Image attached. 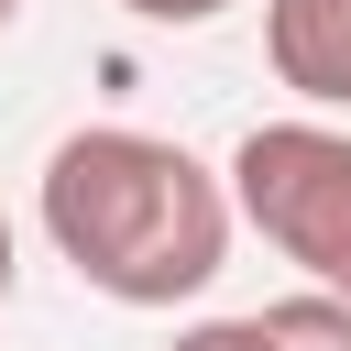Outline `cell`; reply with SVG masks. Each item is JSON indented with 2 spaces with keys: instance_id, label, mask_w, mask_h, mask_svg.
<instances>
[{
  "instance_id": "6da1fadb",
  "label": "cell",
  "mask_w": 351,
  "mask_h": 351,
  "mask_svg": "<svg viewBox=\"0 0 351 351\" xmlns=\"http://www.w3.org/2000/svg\"><path fill=\"white\" fill-rule=\"evenodd\" d=\"M33 219L55 263H77V285H99L110 307H186L230 263V186L186 143L132 121L66 132L33 176Z\"/></svg>"
},
{
  "instance_id": "7a4b0ae2",
  "label": "cell",
  "mask_w": 351,
  "mask_h": 351,
  "mask_svg": "<svg viewBox=\"0 0 351 351\" xmlns=\"http://www.w3.org/2000/svg\"><path fill=\"white\" fill-rule=\"evenodd\" d=\"M230 230H263L318 296H351V132L340 121H252L219 165Z\"/></svg>"
},
{
  "instance_id": "3957f363",
  "label": "cell",
  "mask_w": 351,
  "mask_h": 351,
  "mask_svg": "<svg viewBox=\"0 0 351 351\" xmlns=\"http://www.w3.org/2000/svg\"><path fill=\"white\" fill-rule=\"evenodd\" d=\"M263 66L307 99V121L351 110V0H263Z\"/></svg>"
},
{
  "instance_id": "277c9868",
  "label": "cell",
  "mask_w": 351,
  "mask_h": 351,
  "mask_svg": "<svg viewBox=\"0 0 351 351\" xmlns=\"http://www.w3.org/2000/svg\"><path fill=\"white\" fill-rule=\"evenodd\" d=\"M252 329H263V351H351V296H318V285H296V296L252 307Z\"/></svg>"
},
{
  "instance_id": "5b68a950",
  "label": "cell",
  "mask_w": 351,
  "mask_h": 351,
  "mask_svg": "<svg viewBox=\"0 0 351 351\" xmlns=\"http://www.w3.org/2000/svg\"><path fill=\"white\" fill-rule=\"evenodd\" d=\"M165 351H263V329H252V318H197V329H176Z\"/></svg>"
},
{
  "instance_id": "8992f818",
  "label": "cell",
  "mask_w": 351,
  "mask_h": 351,
  "mask_svg": "<svg viewBox=\"0 0 351 351\" xmlns=\"http://www.w3.org/2000/svg\"><path fill=\"white\" fill-rule=\"evenodd\" d=\"M132 22H165V33H186V22H219L230 0H121Z\"/></svg>"
},
{
  "instance_id": "52a82bcc",
  "label": "cell",
  "mask_w": 351,
  "mask_h": 351,
  "mask_svg": "<svg viewBox=\"0 0 351 351\" xmlns=\"http://www.w3.org/2000/svg\"><path fill=\"white\" fill-rule=\"evenodd\" d=\"M11 274H22V252H11V219H0V307H11Z\"/></svg>"
},
{
  "instance_id": "ba28073f",
  "label": "cell",
  "mask_w": 351,
  "mask_h": 351,
  "mask_svg": "<svg viewBox=\"0 0 351 351\" xmlns=\"http://www.w3.org/2000/svg\"><path fill=\"white\" fill-rule=\"evenodd\" d=\"M11 22H22V0H0V33H11Z\"/></svg>"
}]
</instances>
